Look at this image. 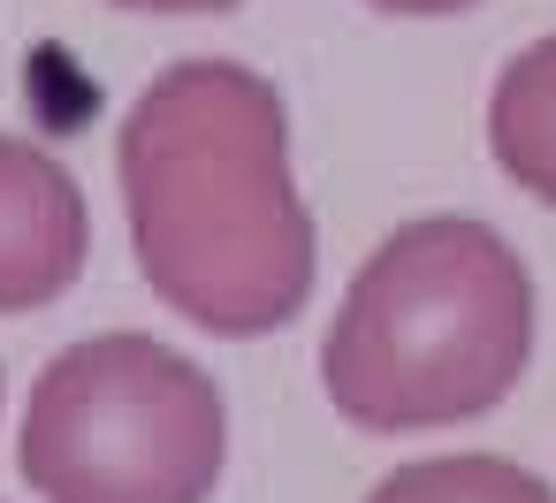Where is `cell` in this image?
<instances>
[{
	"mask_svg": "<svg viewBox=\"0 0 556 503\" xmlns=\"http://www.w3.org/2000/svg\"><path fill=\"white\" fill-rule=\"evenodd\" d=\"M526 275L472 222H412L358 275L328 389L366 427H427L488 412L526 366Z\"/></svg>",
	"mask_w": 556,
	"mask_h": 503,
	"instance_id": "7a4b0ae2",
	"label": "cell"
},
{
	"mask_svg": "<svg viewBox=\"0 0 556 503\" xmlns=\"http://www.w3.org/2000/svg\"><path fill=\"white\" fill-rule=\"evenodd\" d=\"M495 153L526 191L556 199V39L510 70V85L495 100Z\"/></svg>",
	"mask_w": 556,
	"mask_h": 503,
	"instance_id": "5b68a950",
	"label": "cell"
},
{
	"mask_svg": "<svg viewBox=\"0 0 556 503\" xmlns=\"http://www.w3.org/2000/svg\"><path fill=\"white\" fill-rule=\"evenodd\" d=\"M381 9H404V16H427V9H465V0H381Z\"/></svg>",
	"mask_w": 556,
	"mask_h": 503,
	"instance_id": "52a82bcc",
	"label": "cell"
},
{
	"mask_svg": "<svg viewBox=\"0 0 556 503\" xmlns=\"http://www.w3.org/2000/svg\"><path fill=\"white\" fill-rule=\"evenodd\" d=\"M130 9H222V0H130Z\"/></svg>",
	"mask_w": 556,
	"mask_h": 503,
	"instance_id": "ba28073f",
	"label": "cell"
},
{
	"mask_svg": "<svg viewBox=\"0 0 556 503\" xmlns=\"http://www.w3.org/2000/svg\"><path fill=\"white\" fill-rule=\"evenodd\" d=\"M123 184L146 267L184 313L222 336L290 320L313 237L282 191V123L267 85L222 62L161 77L123 130Z\"/></svg>",
	"mask_w": 556,
	"mask_h": 503,
	"instance_id": "6da1fadb",
	"label": "cell"
},
{
	"mask_svg": "<svg viewBox=\"0 0 556 503\" xmlns=\"http://www.w3.org/2000/svg\"><path fill=\"white\" fill-rule=\"evenodd\" d=\"M374 503H548V495H541V480H526L518 465H495V457H442V465L396 473Z\"/></svg>",
	"mask_w": 556,
	"mask_h": 503,
	"instance_id": "8992f818",
	"label": "cell"
},
{
	"mask_svg": "<svg viewBox=\"0 0 556 503\" xmlns=\"http://www.w3.org/2000/svg\"><path fill=\"white\" fill-rule=\"evenodd\" d=\"M85 267V199L39 153L0 138V313L62 298Z\"/></svg>",
	"mask_w": 556,
	"mask_h": 503,
	"instance_id": "277c9868",
	"label": "cell"
},
{
	"mask_svg": "<svg viewBox=\"0 0 556 503\" xmlns=\"http://www.w3.org/2000/svg\"><path fill=\"white\" fill-rule=\"evenodd\" d=\"M222 397L153 336L62 351L24 412V480L47 503H206Z\"/></svg>",
	"mask_w": 556,
	"mask_h": 503,
	"instance_id": "3957f363",
	"label": "cell"
}]
</instances>
